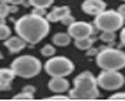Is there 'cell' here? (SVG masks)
<instances>
[{"instance_id": "1", "label": "cell", "mask_w": 125, "mask_h": 101, "mask_svg": "<svg viewBox=\"0 0 125 101\" xmlns=\"http://www.w3.org/2000/svg\"><path fill=\"white\" fill-rule=\"evenodd\" d=\"M14 30L27 44H37L50 33V22L46 17L30 13L16 20Z\"/></svg>"}, {"instance_id": "2", "label": "cell", "mask_w": 125, "mask_h": 101, "mask_svg": "<svg viewBox=\"0 0 125 101\" xmlns=\"http://www.w3.org/2000/svg\"><path fill=\"white\" fill-rule=\"evenodd\" d=\"M70 100H97L100 97V87L97 77L91 71L80 73L73 81V88L68 90Z\"/></svg>"}, {"instance_id": "3", "label": "cell", "mask_w": 125, "mask_h": 101, "mask_svg": "<svg viewBox=\"0 0 125 101\" xmlns=\"http://www.w3.org/2000/svg\"><path fill=\"white\" fill-rule=\"evenodd\" d=\"M95 63L101 70H122L125 68V51L109 46L100 47Z\"/></svg>"}, {"instance_id": "4", "label": "cell", "mask_w": 125, "mask_h": 101, "mask_svg": "<svg viewBox=\"0 0 125 101\" xmlns=\"http://www.w3.org/2000/svg\"><path fill=\"white\" fill-rule=\"evenodd\" d=\"M13 73L16 74V77H21V78H33L36 76H39L43 64L37 57L30 54H24L17 57L16 60H13L11 67H10Z\"/></svg>"}, {"instance_id": "5", "label": "cell", "mask_w": 125, "mask_h": 101, "mask_svg": "<svg viewBox=\"0 0 125 101\" xmlns=\"http://www.w3.org/2000/svg\"><path fill=\"white\" fill-rule=\"evenodd\" d=\"M124 17L117 10H104L95 16L94 26L100 31H118L124 26Z\"/></svg>"}, {"instance_id": "6", "label": "cell", "mask_w": 125, "mask_h": 101, "mask_svg": "<svg viewBox=\"0 0 125 101\" xmlns=\"http://www.w3.org/2000/svg\"><path fill=\"white\" fill-rule=\"evenodd\" d=\"M75 66L65 56H53L48 57L44 64V71L51 77H67L74 71Z\"/></svg>"}, {"instance_id": "7", "label": "cell", "mask_w": 125, "mask_h": 101, "mask_svg": "<svg viewBox=\"0 0 125 101\" xmlns=\"http://www.w3.org/2000/svg\"><path fill=\"white\" fill-rule=\"evenodd\" d=\"M97 83L105 91H115L125 84V77L119 70H102L97 77Z\"/></svg>"}, {"instance_id": "8", "label": "cell", "mask_w": 125, "mask_h": 101, "mask_svg": "<svg viewBox=\"0 0 125 101\" xmlns=\"http://www.w3.org/2000/svg\"><path fill=\"white\" fill-rule=\"evenodd\" d=\"M95 27L94 24L88 23V22H74L68 26V34L71 36V39L77 40V39H83V37H90L93 36Z\"/></svg>"}, {"instance_id": "9", "label": "cell", "mask_w": 125, "mask_h": 101, "mask_svg": "<svg viewBox=\"0 0 125 101\" xmlns=\"http://www.w3.org/2000/svg\"><path fill=\"white\" fill-rule=\"evenodd\" d=\"M107 9V3L104 0H84V3L81 4V10L88 16H95L100 14Z\"/></svg>"}, {"instance_id": "10", "label": "cell", "mask_w": 125, "mask_h": 101, "mask_svg": "<svg viewBox=\"0 0 125 101\" xmlns=\"http://www.w3.org/2000/svg\"><path fill=\"white\" fill-rule=\"evenodd\" d=\"M48 90L54 94H62L70 90V83L65 77H51L48 81Z\"/></svg>"}, {"instance_id": "11", "label": "cell", "mask_w": 125, "mask_h": 101, "mask_svg": "<svg viewBox=\"0 0 125 101\" xmlns=\"http://www.w3.org/2000/svg\"><path fill=\"white\" fill-rule=\"evenodd\" d=\"M4 46L10 53H20L27 47V41H24L20 36H10L9 39L4 40Z\"/></svg>"}, {"instance_id": "12", "label": "cell", "mask_w": 125, "mask_h": 101, "mask_svg": "<svg viewBox=\"0 0 125 101\" xmlns=\"http://www.w3.org/2000/svg\"><path fill=\"white\" fill-rule=\"evenodd\" d=\"M70 13H71V10H70L68 6H57V7H54L50 13H47L46 19L50 23H57V22H61L62 19L67 14H70Z\"/></svg>"}, {"instance_id": "13", "label": "cell", "mask_w": 125, "mask_h": 101, "mask_svg": "<svg viewBox=\"0 0 125 101\" xmlns=\"http://www.w3.org/2000/svg\"><path fill=\"white\" fill-rule=\"evenodd\" d=\"M16 77L11 68H0V91H7L11 87V81Z\"/></svg>"}, {"instance_id": "14", "label": "cell", "mask_w": 125, "mask_h": 101, "mask_svg": "<svg viewBox=\"0 0 125 101\" xmlns=\"http://www.w3.org/2000/svg\"><path fill=\"white\" fill-rule=\"evenodd\" d=\"M71 43V36L68 33H55L53 36V44L57 47H67Z\"/></svg>"}, {"instance_id": "15", "label": "cell", "mask_w": 125, "mask_h": 101, "mask_svg": "<svg viewBox=\"0 0 125 101\" xmlns=\"http://www.w3.org/2000/svg\"><path fill=\"white\" fill-rule=\"evenodd\" d=\"M94 41H95V39H93V37L90 36V37L77 39L75 41H74V44H75V47H77L78 50H83V51H85V50H88L90 47H93Z\"/></svg>"}, {"instance_id": "16", "label": "cell", "mask_w": 125, "mask_h": 101, "mask_svg": "<svg viewBox=\"0 0 125 101\" xmlns=\"http://www.w3.org/2000/svg\"><path fill=\"white\" fill-rule=\"evenodd\" d=\"M29 6L33 7H43V9H48L53 6L54 0H27Z\"/></svg>"}, {"instance_id": "17", "label": "cell", "mask_w": 125, "mask_h": 101, "mask_svg": "<svg viewBox=\"0 0 125 101\" xmlns=\"http://www.w3.org/2000/svg\"><path fill=\"white\" fill-rule=\"evenodd\" d=\"M100 40L105 43H114L115 41V31H101Z\"/></svg>"}, {"instance_id": "18", "label": "cell", "mask_w": 125, "mask_h": 101, "mask_svg": "<svg viewBox=\"0 0 125 101\" xmlns=\"http://www.w3.org/2000/svg\"><path fill=\"white\" fill-rule=\"evenodd\" d=\"M41 56H44V57H53V56H55V48L53 44H46V46L41 47Z\"/></svg>"}, {"instance_id": "19", "label": "cell", "mask_w": 125, "mask_h": 101, "mask_svg": "<svg viewBox=\"0 0 125 101\" xmlns=\"http://www.w3.org/2000/svg\"><path fill=\"white\" fill-rule=\"evenodd\" d=\"M11 36V30H10V27H9L6 23H3V24H0V40H4L9 39Z\"/></svg>"}, {"instance_id": "20", "label": "cell", "mask_w": 125, "mask_h": 101, "mask_svg": "<svg viewBox=\"0 0 125 101\" xmlns=\"http://www.w3.org/2000/svg\"><path fill=\"white\" fill-rule=\"evenodd\" d=\"M34 98V94H29V93H24L21 91L20 94H16L14 97H13V100L19 101V100H33Z\"/></svg>"}, {"instance_id": "21", "label": "cell", "mask_w": 125, "mask_h": 101, "mask_svg": "<svg viewBox=\"0 0 125 101\" xmlns=\"http://www.w3.org/2000/svg\"><path fill=\"white\" fill-rule=\"evenodd\" d=\"M9 13V4L7 3H0V17H7Z\"/></svg>"}, {"instance_id": "22", "label": "cell", "mask_w": 125, "mask_h": 101, "mask_svg": "<svg viewBox=\"0 0 125 101\" xmlns=\"http://www.w3.org/2000/svg\"><path fill=\"white\" fill-rule=\"evenodd\" d=\"M74 22H75V19L71 16V13H70V14H67V16H65V17H64V19L61 20V23L64 24V26H67V27H68L71 23H74Z\"/></svg>"}, {"instance_id": "23", "label": "cell", "mask_w": 125, "mask_h": 101, "mask_svg": "<svg viewBox=\"0 0 125 101\" xmlns=\"http://www.w3.org/2000/svg\"><path fill=\"white\" fill-rule=\"evenodd\" d=\"M33 14H36V16H41V17H46V9H43V7H33V11H31Z\"/></svg>"}, {"instance_id": "24", "label": "cell", "mask_w": 125, "mask_h": 101, "mask_svg": "<svg viewBox=\"0 0 125 101\" xmlns=\"http://www.w3.org/2000/svg\"><path fill=\"white\" fill-rule=\"evenodd\" d=\"M109 100H117V101H125V93H115L109 97Z\"/></svg>"}, {"instance_id": "25", "label": "cell", "mask_w": 125, "mask_h": 101, "mask_svg": "<svg viewBox=\"0 0 125 101\" xmlns=\"http://www.w3.org/2000/svg\"><path fill=\"white\" fill-rule=\"evenodd\" d=\"M47 100H51V101H55V100H70V97L68 95H61V94H55V95H53V97H50V98H47Z\"/></svg>"}, {"instance_id": "26", "label": "cell", "mask_w": 125, "mask_h": 101, "mask_svg": "<svg viewBox=\"0 0 125 101\" xmlns=\"http://www.w3.org/2000/svg\"><path fill=\"white\" fill-rule=\"evenodd\" d=\"M7 4H24V6H29V3H26V0H7Z\"/></svg>"}, {"instance_id": "27", "label": "cell", "mask_w": 125, "mask_h": 101, "mask_svg": "<svg viewBox=\"0 0 125 101\" xmlns=\"http://www.w3.org/2000/svg\"><path fill=\"white\" fill-rule=\"evenodd\" d=\"M21 91L29 93V94H34V93H36V87H34V86H26V87H23V90H21Z\"/></svg>"}, {"instance_id": "28", "label": "cell", "mask_w": 125, "mask_h": 101, "mask_svg": "<svg viewBox=\"0 0 125 101\" xmlns=\"http://www.w3.org/2000/svg\"><path fill=\"white\" fill-rule=\"evenodd\" d=\"M119 40H121V44L125 46V27H122L119 31Z\"/></svg>"}, {"instance_id": "29", "label": "cell", "mask_w": 125, "mask_h": 101, "mask_svg": "<svg viewBox=\"0 0 125 101\" xmlns=\"http://www.w3.org/2000/svg\"><path fill=\"white\" fill-rule=\"evenodd\" d=\"M87 56H97V53H98V50L97 48H93V47H90L88 50H85Z\"/></svg>"}, {"instance_id": "30", "label": "cell", "mask_w": 125, "mask_h": 101, "mask_svg": "<svg viewBox=\"0 0 125 101\" xmlns=\"http://www.w3.org/2000/svg\"><path fill=\"white\" fill-rule=\"evenodd\" d=\"M19 11V6L16 4H9V13H17Z\"/></svg>"}, {"instance_id": "31", "label": "cell", "mask_w": 125, "mask_h": 101, "mask_svg": "<svg viewBox=\"0 0 125 101\" xmlns=\"http://www.w3.org/2000/svg\"><path fill=\"white\" fill-rule=\"evenodd\" d=\"M117 11L125 19V3H124V4H121V6H119V7L117 9Z\"/></svg>"}, {"instance_id": "32", "label": "cell", "mask_w": 125, "mask_h": 101, "mask_svg": "<svg viewBox=\"0 0 125 101\" xmlns=\"http://www.w3.org/2000/svg\"><path fill=\"white\" fill-rule=\"evenodd\" d=\"M6 23V17H0V24Z\"/></svg>"}, {"instance_id": "33", "label": "cell", "mask_w": 125, "mask_h": 101, "mask_svg": "<svg viewBox=\"0 0 125 101\" xmlns=\"http://www.w3.org/2000/svg\"><path fill=\"white\" fill-rule=\"evenodd\" d=\"M0 3H7V0H0Z\"/></svg>"}, {"instance_id": "34", "label": "cell", "mask_w": 125, "mask_h": 101, "mask_svg": "<svg viewBox=\"0 0 125 101\" xmlns=\"http://www.w3.org/2000/svg\"><path fill=\"white\" fill-rule=\"evenodd\" d=\"M1 57H3V54H1V51H0V58H1Z\"/></svg>"}, {"instance_id": "35", "label": "cell", "mask_w": 125, "mask_h": 101, "mask_svg": "<svg viewBox=\"0 0 125 101\" xmlns=\"http://www.w3.org/2000/svg\"><path fill=\"white\" fill-rule=\"evenodd\" d=\"M122 1H125V0H122Z\"/></svg>"}]
</instances>
